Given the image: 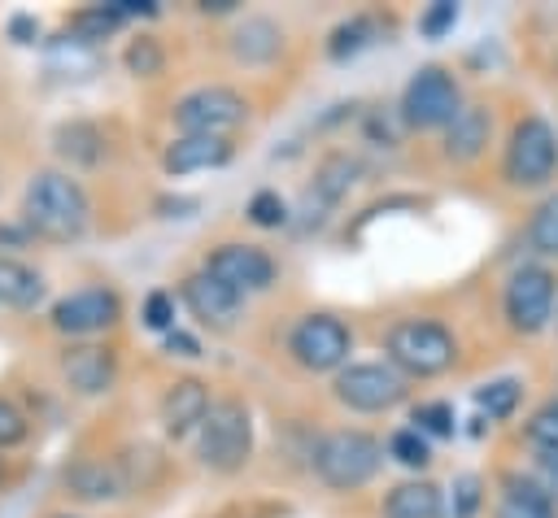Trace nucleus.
<instances>
[{
    "instance_id": "1",
    "label": "nucleus",
    "mask_w": 558,
    "mask_h": 518,
    "mask_svg": "<svg viewBox=\"0 0 558 518\" xmlns=\"http://www.w3.org/2000/svg\"><path fill=\"white\" fill-rule=\"evenodd\" d=\"M92 222V205L78 178L61 174V170H39L26 183L22 196V226L48 244H70L87 231Z\"/></svg>"
},
{
    "instance_id": "2",
    "label": "nucleus",
    "mask_w": 558,
    "mask_h": 518,
    "mask_svg": "<svg viewBox=\"0 0 558 518\" xmlns=\"http://www.w3.org/2000/svg\"><path fill=\"white\" fill-rule=\"evenodd\" d=\"M388 366L405 379H436L458 361V340L449 326L432 322V318H401L388 340Z\"/></svg>"
},
{
    "instance_id": "3",
    "label": "nucleus",
    "mask_w": 558,
    "mask_h": 518,
    "mask_svg": "<svg viewBox=\"0 0 558 518\" xmlns=\"http://www.w3.org/2000/svg\"><path fill=\"white\" fill-rule=\"evenodd\" d=\"M379 466H384V444L357 427L327 431L314 444V474L336 492H353V488L371 483L379 474Z\"/></svg>"
},
{
    "instance_id": "4",
    "label": "nucleus",
    "mask_w": 558,
    "mask_h": 518,
    "mask_svg": "<svg viewBox=\"0 0 558 518\" xmlns=\"http://www.w3.org/2000/svg\"><path fill=\"white\" fill-rule=\"evenodd\" d=\"M248 453H253V414H248V405L235 400V396L214 400L205 422H201V435H196V457L214 474H235V470H244Z\"/></svg>"
},
{
    "instance_id": "5",
    "label": "nucleus",
    "mask_w": 558,
    "mask_h": 518,
    "mask_svg": "<svg viewBox=\"0 0 558 518\" xmlns=\"http://www.w3.org/2000/svg\"><path fill=\"white\" fill-rule=\"evenodd\" d=\"M501 170H506L510 187H545L554 178V170H558V135H554V126L545 118H536V113L519 118L514 131H510Z\"/></svg>"
},
{
    "instance_id": "6",
    "label": "nucleus",
    "mask_w": 558,
    "mask_h": 518,
    "mask_svg": "<svg viewBox=\"0 0 558 518\" xmlns=\"http://www.w3.org/2000/svg\"><path fill=\"white\" fill-rule=\"evenodd\" d=\"M405 374H397L388 361H349L331 379V396L353 414H384L405 400Z\"/></svg>"
},
{
    "instance_id": "7",
    "label": "nucleus",
    "mask_w": 558,
    "mask_h": 518,
    "mask_svg": "<svg viewBox=\"0 0 558 518\" xmlns=\"http://www.w3.org/2000/svg\"><path fill=\"white\" fill-rule=\"evenodd\" d=\"M170 118H174L179 135H218V139H227L235 126H244L248 100L240 91L214 83V87H196V91L179 96Z\"/></svg>"
},
{
    "instance_id": "8",
    "label": "nucleus",
    "mask_w": 558,
    "mask_h": 518,
    "mask_svg": "<svg viewBox=\"0 0 558 518\" xmlns=\"http://www.w3.org/2000/svg\"><path fill=\"white\" fill-rule=\"evenodd\" d=\"M462 109V91H458V78L440 65H423L410 83H405V96H401V118L414 126V131H436V126H449Z\"/></svg>"
},
{
    "instance_id": "9",
    "label": "nucleus",
    "mask_w": 558,
    "mask_h": 518,
    "mask_svg": "<svg viewBox=\"0 0 558 518\" xmlns=\"http://www.w3.org/2000/svg\"><path fill=\"white\" fill-rule=\"evenodd\" d=\"M501 305H506L510 331H519V335L545 331L549 318H554V305H558V279H554V270H545V266L514 270L510 283H506Z\"/></svg>"
},
{
    "instance_id": "10",
    "label": "nucleus",
    "mask_w": 558,
    "mask_h": 518,
    "mask_svg": "<svg viewBox=\"0 0 558 518\" xmlns=\"http://www.w3.org/2000/svg\"><path fill=\"white\" fill-rule=\"evenodd\" d=\"M349 348H353V335H349V326H344L340 318H331V313H305V318L292 326V335H288L292 361H296L301 370H314V374L340 370V366L349 361Z\"/></svg>"
},
{
    "instance_id": "11",
    "label": "nucleus",
    "mask_w": 558,
    "mask_h": 518,
    "mask_svg": "<svg viewBox=\"0 0 558 518\" xmlns=\"http://www.w3.org/2000/svg\"><path fill=\"white\" fill-rule=\"evenodd\" d=\"M205 274L227 283L235 296H253L275 283V257L257 244H218L205 257Z\"/></svg>"
},
{
    "instance_id": "12",
    "label": "nucleus",
    "mask_w": 558,
    "mask_h": 518,
    "mask_svg": "<svg viewBox=\"0 0 558 518\" xmlns=\"http://www.w3.org/2000/svg\"><path fill=\"white\" fill-rule=\"evenodd\" d=\"M122 318V300L113 287H78L52 305V326L61 335H96Z\"/></svg>"
},
{
    "instance_id": "13",
    "label": "nucleus",
    "mask_w": 558,
    "mask_h": 518,
    "mask_svg": "<svg viewBox=\"0 0 558 518\" xmlns=\"http://www.w3.org/2000/svg\"><path fill=\"white\" fill-rule=\"evenodd\" d=\"M179 296H183L187 313H192L201 326H209V331H231L235 318H240V305H244V296H235L227 283H218V279L205 274V270L187 274L183 287H179Z\"/></svg>"
},
{
    "instance_id": "14",
    "label": "nucleus",
    "mask_w": 558,
    "mask_h": 518,
    "mask_svg": "<svg viewBox=\"0 0 558 518\" xmlns=\"http://www.w3.org/2000/svg\"><path fill=\"white\" fill-rule=\"evenodd\" d=\"M61 374H65V383H70L74 392L100 396V392H109L113 379H118V357H113V348H105V344H74V348L61 353Z\"/></svg>"
},
{
    "instance_id": "15",
    "label": "nucleus",
    "mask_w": 558,
    "mask_h": 518,
    "mask_svg": "<svg viewBox=\"0 0 558 518\" xmlns=\"http://www.w3.org/2000/svg\"><path fill=\"white\" fill-rule=\"evenodd\" d=\"M209 387L201 383V379H174L170 387H166V396H161V427H166V435H192V431H201V422H205V414H209Z\"/></svg>"
},
{
    "instance_id": "16",
    "label": "nucleus",
    "mask_w": 558,
    "mask_h": 518,
    "mask_svg": "<svg viewBox=\"0 0 558 518\" xmlns=\"http://www.w3.org/2000/svg\"><path fill=\"white\" fill-rule=\"evenodd\" d=\"M231 152H235L231 139H218V135H179L161 152V165H166V174H196V170L227 165Z\"/></svg>"
},
{
    "instance_id": "17",
    "label": "nucleus",
    "mask_w": 558,
    "mask_h": 518,
    "mask_svg": "<svg viewBox=\"0 0 558 518\" xmlns=\"http://www.w3.org/2000/svg\"><path fill=\"white\" fill-rule=\"evenodd\" d=\"M493 135V113L484 104H462L458 118L445 126V157L449 161H475L488 148Z\"/></svg>"
},
{
    "instance_id": "18",
    "label": "nucleus",
    "mask_w": 558,
    "mask_h": 518,
    "mask_svg": "<svg viewBox=\"0 0 558 518\" xmlns=\"http://www.w3.org/2000/svg\"><path fill=\"white\" fill-rule=\"evenodd\" d=\"M497 518H558V501L527 474H501Z\"/></svg>"
},
{
    "instance_id": "19",
    "label": "nucleus",
    "mask_w": 558,
    "mask_h": 518,
    "mask_svg": "<svg viewBox=\"0 0 558 518\" xmlns=\"http://www.w3.org/2000/svg\"><path fill=\"white\" fill-rule=\"evenodd\" d=\"M384 518H445V496H440V488L427 483V479L397 483V488L384 496Z\"/></svg>"
},
{
    "instance_id": "20",
    "label": "nucleus",
    "mask_w": 558,
    "mask_h": 518,
    "mask_svg": "<svg viewBox=\"0 0 558 518\" xmlns=\"http://www.w3.org/2000/svg\"><path fill=\"white\" fill-rule=\"evenodd\" d=\"M279 48H283V35H279V26H275L270 17H248V22L235 30V39H231V52H235L244 65H266V61L279 57Z\"/></svg>"
},
{
    "instance_id": "21",
    "label": "nucleus",
    "mask_w": 558,
    "mask_h": 518,
    "mask_svg": "<svg viewBox=\"0 0 558 518\" xmlns=\"http://www.w3.org/2000/svg\"><path fill=\"white\" fill-rule=\"evenodd\" d=\"M70 492L83 496V501H113L126 492V479L118 474V466H105V461H78L70 474H65Z\"/></svg>"
},
{
    "instance_id": "22",
    "label": "nucleus",
    "mask_w": 558,
    "mask_h": 518,
    "mask_svg": "<svg viewBox=\"0 0 558 518\" xmlns=\"http://www.w3.org/2000/svg\"><path fill=\"white\" fill-rule=\"evenodd\" d=\"M39 296H44L39 270H31L26 261L0 257V305H9V309H31V305H39Z\"/></svg>"
},
{
    "instance_id": "23",
    "label": "nucleus",
    "mask_w": 558,
    "mask_h": 518,
    "mask_svg": "<svg viewBox=\"0 0 558 518\" xmlns=\"http://www.w3.org/2000/svg\"><path fill=\"white\" fill-rule=\"evenodd\" d=\"M52 144H57V152L70 165H96L100 152H105V139H100V131L92 122H65V126H57Z\"/></svg>"
},
{
    "instance_id": "24",
    "label": "nucleus",
    "mask_w": 558,
    "mask_h": 518,
    "mask_svg": "<svg viewBox=\"0 0 558 518\" xmlns=\"http://www.w3.org/2000/svg\"><path fill=\"white\" fill-rule=\"evenodd\" d=\"M353 174H357V161H353V157H344V152H331V157L318 165V174H314L310 200L318 196L323 205H336V200L353 187Z\"/></svg>"
},
{
    "instance_id": "25",
    "label": "nucleus",
    "mask_w": 558,
    "mask_h": 518,
    "mask_svg": "<svg viewBox=\"0 0 558 518\" xmlns=\"http://www.w3.org/2000/svg\"><path fill=\"white\" fill-rule=\"evenodd\" d=\"M527 244H532L541 257H558V192H549V196L532 209Z\"/></svg>"
},
{
    "instance_id": "26",
    "label": "nucleus",
    "mask_w": 558,
    "mask_h": 518,
    "mask_svg": "<svg viewBox=\"0 0 558 518\" xmlns=\"http://www.w3.org/2000/svg\"><path fill=\"white\" fill-rule=\"evenodd\" d=\"M375 39V22L366 17V13H357V17H349V22H340L331 35H327V57H336V61H344V57H353V52H362L366 44Z\"/></svg>"
},
{
    "instance_id": "27",
    "label": "nucleus",
    "mask_w": 558,
    "mask_h": 518,
    "mask_svg": "<svg viewBox=\"0 0 558 518\" xmlns=\"http://www.w3.org/2000/svg\"><path fill=\"white\" fill-rule=\"evenodd\" d=\"M118 26H122V13H118L113 4H92V9L74 13V22H70V30H74L78 44H100V39L113 35Z\"/></svg>"
},
{
    "instance_id": "28",
    "label": "nucleus",
    "mask_w": 558,
    "mask_h": 518,
    "mask_svg": "<svg viewBox=\"0 0 558 518\" xmlns=\"http://www.w3.org/2000/svg\"><path fill=\"white\" fill-rule=\"evenodd\" d=\"M519 396H523V383L519 379H493V383H484L475 392V400H480V409L488 418H510L514 405H519Z\"/></svg>"
},
{
    "instance_id": "29",
    "label": "nucleus",
    "mask_w": 558,
    "mask_h": 518,
    "mask_svg": "<svg viewBox=\"0 0 558 518\" xmlns=\"http://www.w3.org/2000/svg\"><path fill=\"white\" fill-rule=\"evenodd\" d=\"M122 61H126V70H131L135 78H157V74L166 70V52H161V44H157L153 35H140V39H131Z\"/></svg>"
},
{
    "instance_id": "30",
    "label": "nucleus",
    "mask_w": 558,
    "mask_h": 518,
    "mask_svg": "<svg viewBox=\"0 0 558 518\" xmlns=\"http://www.w3.org/2000/svg\"><path fill=\"white\" fill-rule=\"evenodd\" d=\"M388 453H392L401 466H410V470H423V466L432 461L427 435H418L414 427H401V431H392V435H388Z\"/></svg>"
},
{
    "instance_id": "31",
    "label": "nucleus",
    "mask_w": 558,
    "mask_h": 518,
    "mask_svg": "<svg viewBox=\"0 0 558 518\" xmlns=\"http://www.w3.org/2000/svg\"><path fill=\"white\" fill-rule=\"evenodd\" d=\"M410 422H414L418 435H436V440L453 435V409H449L445 400H427V405H418Z\"/></svg>"
},
{
    "instance_id": "32",
    "label": "nucleus",
    "mask_w": 558,
    "mask_h": 518,
    "mask_svg": "<svg viewBox=\"0 0 558 518\" xmlns=\"http://www.w3.org/2000/svg\"><path fill=\"white\" fill-rule=\"evenodd\" d=\"M248 222L262 226V231L283 226V222H288V205H283V196H279V192H257V196L248 200Z\"/></svg>"
},
{
    "instance_id": "33",
    "label": "nucleus",
    "mask_w": 558,
    "mask_h": 518,
    "mask_svg": "<svg viewBox=\"0 0 558 518\" xmlns=\"http://www.w3.org/2000/svg\"><path fill=\"white\" fill-rule=\"evenodd\" d=\"M527 440H532L536 448H558V400H549V405H541V409L532 414Z\"/></svg>"
},
{
    "instance_id": "34",
    "label": "nucleus",
    "mask_w": 558,
    "mask_h": 518,
    "mask_svg": "<svg viewBox=\"0 0 558 518\" xmlns=\"http://www.w3.org/2000/svg\"><path fill=\"white\" fill-rule=\"evenodd\" d=\"M31 435V422H26V414L13 405V400H4L0 396V448H13V444H22Z\"/></svg>"
},
{
    "instance_id": "35",
    "label": "nucleus",
    "mask_w": 558,
    "mask_h": 518,
    "mask_svg": "<svg viewBox=\"0 0 558 518\" xmlns=\"http://www.w3.org/2000/svg\"><path fill=\"white\" fill-rule=\"evenodd\" d=\"M453 22H458V4H453V0H436V4L418 17V30H423V39H440Z\"/></svg>"
},
{
    "instance_id": "36",
    "label": "nucleus",
    "mask_w": 558,
    "mask_h": 518,
    "mask_svg": "<svg viewBox=\"0 0 558 518\" xmlns=\"http://www.w3.org/2000/svg\"><path fill=\"white\" fill-rule=\"evenodd\" d=\"M144 326H153V331H170L174 326V296L170 292H148V300H144Z\"/></svg>"
},
{
    "instance_id": "37",
    "label": "nucleus",
    "mask_w": 558,
    "mask_h": 518,
    "mask_svg": "<svg viewBox=\"0 0 558 518\" xmlns=\"http://www.w3.org/2000/svg\"><path fill=\"white\" fill-rule=\"evenodd\" d=\"M475 509H480V479L462 474L453 483V518H475Z\"/></svg>"
},
{
    "instance_id": "38",
    "label": "nucleus",
    "mask_w": 558,
    "mask_h": 518,
    "mask_svg": "<svg viewBox=\"0 0 558 518\" xmlns=\"http://www.w3.org/2000/svg\"><path fill=\"white\" fill-rule=\"evenodd\" d=\"M532 470H536L532 479L558 501V448H536V466Z\"/></svg>"
},
{
    "instance_id": "39",
    "label": "nucleus",
    "mask_w": 558,
    "mask_h": 518,
    "mask_svg": "<svg viewBox=\"0 0 558 518\" xmlns=\"http://www.w3.org/2000/svg\"><path fill=\"white\" fill-rule=\"evenodd\" d=\"M113 9L122 13V22L126 17H157V4L153 0H113Z\"/></svg>"
},
{
    "instance_id": "40",
    "label": "nucleus",
    "mask_w": 558,
    "mask_h": 518,
    "mask_svg": "<svg viewBox=\"0 0 558 518\" xmlns=\"http://www.w3.org/2000/svg\"><path fill=\"white\" fill-rule=\"evenodd\" d=\"M9 35H13L17 44H31V39L39 35V22H35V17H26V13H17V17L9 22Z\"/></svg>"
},
{
    "instance_id": "41",
    "label": "nucleus",
    "mask_w": 558,
    "mask_h": 518,
    "mask_svg": "<svg viewBox=\"0 0 558 518\" xmlns=\"http://www.w3.org/2000/svg\"><path fill=\"white\" fill-rule=\"evenodd\" d=\"M166 348L179 353V357H196V353H201V344H196L192 335H183V331H170V335H166Z\"/></svg>"
},
{
    "instance_id": "42",
    "label": "nucleus",
    "mask_w": 558,
    "mask_h": 518,
    "mask_svg": "<svg viewBox=\"0 0 558 518\" xmlns=\"http://www.w3.org/2000/svg\"><path fill=\"white\" fill-rule=\"evenodd\" d=\"M240 0H201V13H231Z\"/></svg>"
},
{
    "instance_id": "43",
    "label": "nucleus",
    "mask_w": 558,
    "mask_h": 518,
    "mask_svg": "<svg viewBox=\"0 0 558 518\" xmlns=\"http://www.w3.org/2000/svg\"><path fill=\"white\" fill-rule=\"evenodd\" d=\"M52 518H70V514H52Z\"/></svg>"
}]
</instances>
